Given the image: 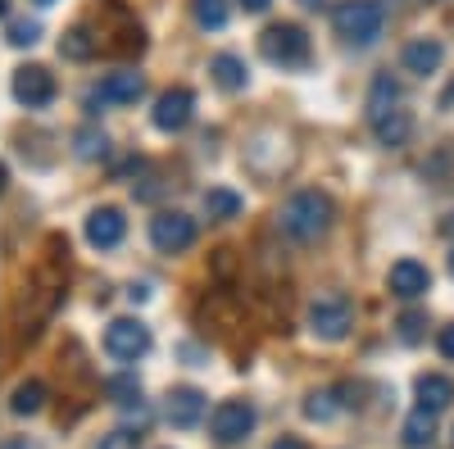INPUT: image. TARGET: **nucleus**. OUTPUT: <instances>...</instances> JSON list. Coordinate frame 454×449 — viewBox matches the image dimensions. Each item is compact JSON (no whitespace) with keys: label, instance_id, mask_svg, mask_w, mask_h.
<instances>
[{"label":"nucleus","instance_id":"1","mask_svg":"<svg viewBox=\"0 0 454 449\" xmlns=\"http://www.w3.org/2000/svg\"><path fill=\"white\" fill-rule=\"evenodd\" d=\"M368 123H372V136L382 145H404L409 132H413V114L400 109V87L391 78H377L372 96H368Z\"/></svg>","mask_w":454,"mask_h":449},{"label":"nucleus","instance_id":"2","mask_svg":"<svg viewBox=\"0 0 454 449\" xmlns=\"http://www.w3.org/2000/svg\"><path fill=\"white\" fill-rule=\"evenodd\" d=\"M332 218H336V209H332V200L323 196V191H295L286 205H282V232L291 236V241H318V236H327V228H332Z\"/></svg>","mask_w":454,"mask_h":449},{"label":"nucleus","instance_id":"3","mask_svg":"<svg viewBox=\"0 0 454 449\" xmlns=\"http://www.w3.org/2000/svg\"><path fill=\"white\" fill-rule=\"evenodd\" d=\"M332 27H336L340 42L372 46L387 27V10L377 5V0H340V5L332 10Z\"/></svg>","mask_w":454,"mask_h":449},{"label":"nucleus","instance_id":"4","mask_svg":"<svg viewBox=\"0 0 454 449\" xmlns=\"http://www.w3.org/2000/svg\"><path fill=\"white\" fill-rule=\"evenodd\" d=\"M259 55L269 64H278V68H305L309 64V36L295 23H273L259 36Z\"/></svg>","mask_w":454,"mask_h":449},{"label":"nucleus","instance_id":"5","mask_svg":"<svg viewBox=\"0 0 454 449\" xmlns=\"http://www.w3.org/2000/svg\"><path fill=\"white\" fill-rule=\"evenodd\" d=\"M350 327H355V305L340 290H327L309 305V331L318 341H346Z\"/></svg>","mask_w":454,"mask_h":449},{"label":"nucleus","instance_id":"6","mask_svg":"<svg viewBox=\"0 0 454 449\" xmlns=\"http://www.w3.org/2000/svg\"><path fill=\"white\" fill-rule=\"evenodd\" d=\"M209 431H214L218 445H241L254 431V408L246 399H223L209 418Z\"/></svg>","mask_w":454,"mask_h":449},{"label":"nucleus","instance_id":"7","mask_svg":"<svg viewBox=\"0 0 454 449\" xmlns=\"http://www.w3.org/2000/svg\"><path fill=\"white\" fill-rule=\"evenodd\" d=\"M150 241H155V250H164V254L192 250V241H196V218H186V213H177V209H164L160 218H150Z\"/></svg>","mask_w":454,"mask_h":449},{"label":"nucleus","instance_id":"8","mask_svg":"<svg viewBox=\"0 0 454 449\" xmlns=\"http://www.w3.org/2000/svg\"><path fill=\"white\" fill-rule=\"evenodd\" d=\"M105 350L114 354V359H141L145 350H150V327L145 322H137V318H119V322H109V331H105Z\"/></svg>","mask_w":454,"mask_h":449},{"label":"nucleus","instance_id":"9","mask_svg":"<svg viewBox=\"0 0 454 449\" xmlns=\"http://www.w3.org/2000/svg\"><path fill=\"white\" fill-rule=\"evenodd\" d=\"M55 73L51 68H42V64H27V68H19L14 73V100L19 105H27V109H42V105H51L55 100Z\"/></svg>","mask_w":454,"mask_h":449},{"label":"nucleus","instance_id":"10","mask_svg":"<svg viewBox=\"0 0 454 449\" xmlns=\"http://www.w3.org/2000/svg\"><path fill=\"white\" fill-rule=\"evenodd\" d=\"M192 114H196V96L186 87H173V91H164L155 100V128L160 132H182L186 123H192Z\"/></svg>","mask_w":454,"mask_h":449},{"label":"nucleus","instance_id":"11","mask_svg":"<svg viewBox=\"0 0 454 449\" xmlns=\"http://www.w3.org/2000/svg\"><path fill=\"white\" fill-rule=\"evenodd\" d=\"M387 286H391V295H400V299H419V295L432 290V273H427V264H419V259H400V264H391Z\"/></svg>","mask_w":454,"mask_h":449},{"label":"nucleus","instance_id":"12","mask_svg":"<svg viewBox=\"0 0 454 449\" xmlns=\"http://www.w3.org/2000/svg\"><path fill=\"white\" fill-rule=\"evenodd\" d=\"M141 96H145V78H141V73H132V68L109 73V78L100 82V91H96L100 105H137Z\"/></svg>","mask_w":454,"mask_h":449},{"label":"nucleus","instance_id":"13","mask_svg":"<svg viewBox=\"0 0 454 449\" xmlns=\"http://www.w3.org/2000/svg\"><path fill=\"white\" fill-rule=\"evenodd\" d=\"M123 232H128V218L119 213V209H96L91 218H87V241L96 245V250H114L123 241Z\"/></svg>","mask_w":454,"mask_h":449},{"label":"nucleus","instance_id":"14","mask_svg":"<svg viewBox=\"0 0 454 449\" xmlns=\"http://www.w3.org/2000/svg\"><path fill=\"white\" fill-rule=\"evenodd\" d=\"M205 395L196 391V386H177L173 395H168V408H164V414H168V422L173 427H196L200 418H205Z\"/></svg>","mask_w":454,"mask_h":449},{"label":"nucleus","instance_id":"15","mask_svg":"<svg viewBox=\"0 0 454 449\" xmlns=\"http://www.w3.org/2000/svg\"><path fill=\"white\" fill-rule=\"evenodd\" d=\"M404 68L409 73H419V78H427V73H436L441 68V59H445V46L436 42V36H419V42H409L404 46Z\"/></svg>","mask_w":454,"mask_h":449},{"label":"nucleus","instance_id":"16","mask_svg":"<svg viewBox=\"0 0 454 449\" xmlns=\"http://www.w3.org/2000/svg\"><path fill=\"white\" fill-rule=\"evenodd\" d=\"M454 404V382L441 377V372H423L419 377V408H427V414H441V408Z\"/></svg>","mask_w":454,"mask_h":449},{"label":"nucleus","instance_id":"17","mask_svg":"<svg viewBox=\"0 0 454 449\" xmlns=\"http://www.w3.org/2000/svg\"><path fill=\"white\" fill-rule=\"evenodd\" d=\"M209 73H214V82H218L223 91H241L246 78H250L241 55H214V59H209Z\"/></svg>","mask_w":454,"mask_h":449},{"label":"nucleus","instance_id":"18","mask_svg":"<svg viewBox=\"0 0 454 449\" xmlns=\"http://www.w3.org/2000/svg\"><path fill=\"white\" fill-rule=\"evenodd\" d=\"M400 436H404L409 449H427V445L436 440V414H427V408H413Z\"/></svg>","mask_w":454,"mask_h":449},{"label":"nucleus","instance_id":"19","mask_svg":"<svg viewBox=\"0 0 454 449\" xmlns=\"http://www.w3.org/2000/svg\"><path fill=\"white\" fill-rule=\"evenodd\" d=\"M42 404H46V386H42V382H23V386H14V399H10V408H14L19 418L42 414Z\"/></svg>","mask_w":454,"mask_h":449},{"label":"nucleus","instance_id":"20","mask_svg":"<svg viewBox=\"0 0 454 449\" xmlns=\"http://www.w3.org/2000/svg\"><path fill=\"white\" fill-rule=\"evenodd\" d=\"M192 14L205 32H218V27H227V19H232L227 0H192Z\"/></svg>","mask_w":454,"mask_h":449},{"label":"nucleus","instance_id":"21","mask_svg":"<svg viewBox=\"0 0 454 449\" xmlns=\"http://www.w3.org/2000/svg\"><path fill=\"white\" fill-rule=\"evenodd\" d=\"M241 205H246V200H241L237 191H223V186L205 191V213H209V218H237Z\"/></svg>","mask_w":454,"mask_h":449},{"label":"nucleus","instance_id":"22","mask_svg":"<svg viewBox=\"0 0 454 449\" xmlns=\"http://www.w3.org/2000/svg\"><path fill=\"white\" fill-rule=\"evenodd\" d=\"M96 50V42H91V32L87 27H73L64 42H59V55H68V59H87Z\"/></svg>","mask_w":454,"mask_h":449},{"label":"nucleus","instance_id":"23","mask_svg":"<svg viewBox=\"0 0 454 449\" xmlns=\"http://www.w3.org/2000/svg\"><path fill=\"white\" fill-rule=\"evenodd\" d=\"M36 36H42V23H32V19H19V23H10V46H32Z\"/></svg>","mask_w":454,"mask_h":449},{"label":"nucleus","instance_id":"24","mask_svg":"<svg viewBox=\"0 0 454 449\" xmlns=\"http://www.w3.org/2000/svg\"><path fill=\"white\" fill-rule=\"evenodd\" d=\"M105 145H109V141H105V132H91V128H87V132H78V155H82V159L105 155Z\"/></svg>","mask_w":454,"mask_h":449},{"label":"nucleus","instance_id":"25","mask_svg":"<svg viewBox=\"0 0 454 449\" xmlns=\"http://www.w3.org/2000/svg\"><path fill=\"white\" fill-rule=\"evenodd\" d=\"M100 449H141V436L128 431V427H119V431H109V436L100 440Z\"/></svg>","mask_w":454,"mask_h":449},{"label":"nucleus","instance_id":"26","mask_svg":"<svg viewBox=\"0 0 454 449\" xmlns=\"http://www.w3.org/2000/svg\"><path fill=\"white\" fill-rule=\"evenodd\" d=\"M332 395H309V404H305V414L314 418V422H327L332 418V404H327Z\"/></svg>","mask_w":454,"mask_h":449},{"label":"nucleus","instance_id":"27","mask_svg":"<svg viewBox=\"0 0 454 449\" xmlns=\"http://www.w3.org/2000/svg\"><path fill=\"white\" fill-rule=\"evenodd\" d=\"M419 327H423L419 314H404V318H400V336H404V341H419V336H423Z\"/></svg>","mask_w":454,"mask_h":449},{"label":"nucleus","instance_id":"28","mask_svg":"<svg viewBox=\"0 0 454 449\" xmlns=\"http://www.w3.org/2000/svg\"><path fill=\"white\" fill-rule=\"evenodd\" d=\"M436 345H441V354H445V359H454V322H450V327H441V341H436Z\"/></svg>","mask_w":454,"mask_h":449},{"label":"nucleus","instance_id":"29","mask_svg":"<svg viewBox=\"0 0 454 449\" xmlns=\"http://www.w3.org/2000/svg\"><path fill=\"white\" fill-rule=\"evenodd\" d=\"M241 5H246L250 14H263V10H269V5H273V0H241Z\"/></svg>","mask_w":454,"mask_h":449},{"label":"nucleus","instance_id":"30","mask_svg":"<svg viewBox=\"0 0 454 449\" xmlns=\"http://www.w3.org/2000/svg\"><path fill=\"white\" fill-rule=\"evenodd\" d=\"M273 449H305V440H295V436H282Z\"/></svg>","mask_w":454,"mask_h":449},{"label":"nucleus","instance_id":"31","mask_svg":"<svg viewBox=\"0 0 454 449\" xmlns=\"http://www.w3.org/2000/svg\"><path fill=\"white\" fill-rule=\"evenodd\" d=\"M450 105H454V82H450V87L441 91V109H450Z\"/></svg>","mask_w":454,"mask_h":449},{"label":"nucleus","instance_id":"32","mask_svg":"<svg viewBox=\"0 0 454 449\" xmlns=\"http://www.w3.org/2000/svg\"><path fill=\"white\" fill-rule=\"evenodd\" d=\"M36 5H55V0H36Z\"/></svg>","mask_w":454,"mask_h":449},{"label":"nucleus","instance_id":"33","mask_svg":"<svg viewBox=\"0 0 454 449\" xmlns=\"http://www.w3.org/2000/svg\"><path fill=\"white\" fill-rule=\"evenodd\" d=\"M450 273H454V254H450Z\"/></svg>","mask_w":454,"mask_h":449}]
</instances>
